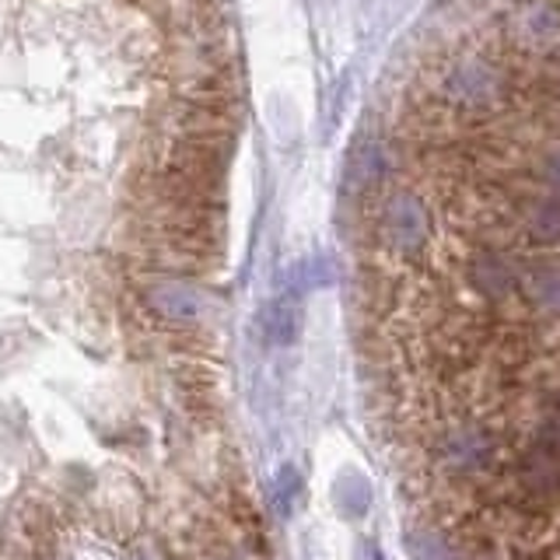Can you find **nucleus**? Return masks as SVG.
Returning <instances> with one entry per match:
<instances>
[{
    "label": "nucleus",
    "mask_w": 560,
    "mask_h": 560,
    "mask_svg": "<svg viewBox=\"0 0 560 560\" xmlns=\"http://www.w3.org/2000/svg\"><path fill=\"white\" fill-rule=\"evenodd\" d=\"M442 203L413 368L417 560H560V88L512 81L420 119ZM417 249V253H420Z\"/></svg>",
    "instance_id": "nucleus-1"
},
{
    "label": "nucleus",
    "mask_w": 560,
    "mask_h": 560,
    "mask_svg": "<svg viewBox=\"0 0 560 560\" xmlns=\"http://www.w3.org/2000/svg\"><path fill=\"white\" fill-rule=\"evenodd\" d=\"M148 305L168 323H192L203 312V298L197 288L183 284V280H162L148 291Z\"/></svg>",
    "instance_id": "nucleus-2"
},
{
    "label": "nucleus",
    "mask_w": 560,
    "mask_h": 560,
    "mask_svg": "<svg viewBox=\"0 0 560 560\" xmlns=\"http://www.w3.org/2000/svg\"><path fill=\"white\" fill-rule=\"evenodd\" d=\"M267 337L273 343H291L298 337V308L291 298H280V302L270 305L267 315Z\"/></svg>",
    "instance_id": "nucleus-3"
},
{
    "label": "nucleus",
    "mask_w": 560,
    "mask_h": 560,
    "mask_svg": "<svg viewBox=\"0 0 560 560\" xmlns=\"http://www.w3.org/2000/svg\"><path fill=\"white\" fill-rule=\"evenodd\" d=\"M294 490H298V477L291 469H284V472H280V480H277V504H280V512H284V515H288V504L294 498Z\"/></svg>",
    "instance_id": "nucleus-4"
}]
</instances>
